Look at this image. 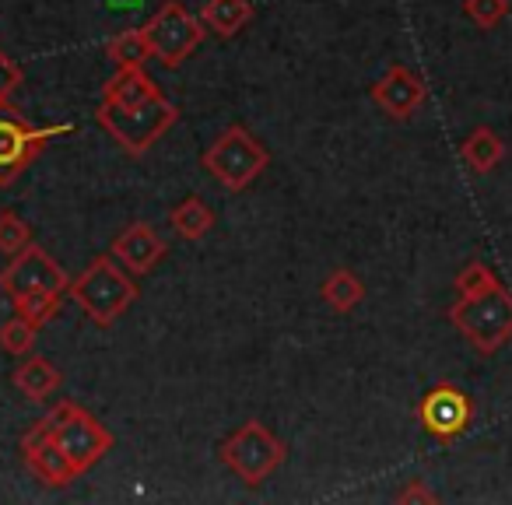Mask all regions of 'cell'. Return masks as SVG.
I'll return each instance as SVG.
<instances>
[{
  "label": "cell",
  "instance_id": "6da1fadb",
  "mask_svg": "<svg viewBox=\"0 0 512 505\" xmlns=\"http://www.w3.org/2000/svg\"><path fill=\"white\" fill-rule=\"evenodd\" d=\"M99 127L120 144L127 155H144L176 127L179 109L162 95L144 67H116V74L102 88Z\"/></svg>",
  "mask_w": 512,
  "mask_h": 505
},
{
  "label": "cell",
  "instance_id": "7a4b0ae2",
  "mask_svg": "<svg viewBox=\"0 0 512 505\" xmlns=\"http://www.w3.org/2000/svg\"><path fill=\"white\" fill-rule=\"evenodd\" d=\"M81 313L95 323V327H113L123 313L137 302V281L120 260L113 257H95L78 278L67 288Z\"/></svg>",
  "mask_w": 512,
  "mask_h": 505
},
{
  "label": "cell",
  "instance_id": "3957f363",
  "mask_svg": "<svg viewBox=\"0 0 512 505\" xmlns=\"http://www.w3.org/2000/svg\"><path fill=\"white\" fill-rule=\"evenodd\" d=\"M449 323L477 355H495L512 341V292L498 281L477 295H460L449 309Z\"/></svg>",
  "mask_w": 512,
  "mask_h": 505
},
{
  "label": "cell",
  "instance_id": "277c9868",
  "mask_svg": "<svg viewBox=\"0 0 512 505\" xmlns=\"http://www.w3.org/2000/svg\"><path fill=\"white\" fill-rule=\"evenodd\" d=\"M218 456L239 481L256 488V484H264L267 477L285 463L288 446L264 425V421H246V425H239L221 442Z\"/></svg>",
  "mask_w": 512,
  "mask_h": 505
},
{
  "label": "cell",
  "instance_id": "5b68a950",
  "mask_svg": "<svg viewBox=\"0 0 512 505\" xmlns=\"http://www.w3.org/2000/svg\"><path fill=\"white\" fill-rule=\"evenodd\" d=\"M50 418H53V442H57V449L67 456V463H71L78 477L85 470H92L113 449V432L95 414H88L85 407L71 404V400H60L50 411Z\"/></svg>",
  "mask_w": 512,
  "mask_h": 505
},
{
  "label": "cell",
  "instance_id": "8992f818",
  "mask_svg": "<svg viewBox=\"0 0 512 505\" xmlns=\"http://www.w3.org/2000/svg\"><path fill=\"white\" fill-rule=\"evenodd\" d=\"M200 162H204V169L211 172L225 190L239 193L271 165V151L256 141L246 127L235 123V127H228L221 137H214V144L204 151Z\"/></svg>",
  "mask_w": 512,
  "mask_h": 505
},
{
  "label": "cell",
  "instance_id": "52a82bcc",
  "mask_svg": "<svg viewBox=\"0 0 512 505\" xmlns=\"http://www.w3.org/2000/svg\"><path fill=\"white\" fill-rule=\"evenodd\" d=\"M74 134V123L32 127L18 109H0V186H11L57 137Z\"/></svg>",
  "mask_w": 512,
  "mask_h": 505
},
{
  "label": "cell",
  "instance_id": "ba28073f",
  "mask_svg": "<svg viewBox=\"0 0 512 505\" xmlns=\"http://www.w3.org/2000/svg\"><path fill=\"white\" fill-rule=\"evenodd\" d=\"M144 39L151 46V60H158L162 67L176 71L183 60L193 57L200 43H204L207 29L200 18H193L179 0H165L162 8L141 25Z\"/></svg>",
  "mask_w": 512,
  "mask_h": 505
},
{
  "label": "cell",
  "instance_id": "9c48e42d",
  "mask_svg": "<svg viewBox=\"0 0 512 505\" xmlns=\"http://www.w3.org/2000/svg\"><path fill=\"white\" fill-rule=\"evenodd\" d=\"M67 288H71L67 271L36 242L15 253V260L0 271V292L11 302L29 299V295H64Z\"/></svg>",
  "mask_w": 512,
  "mask_h": 505
},
{
  "label": "cell",
  "instance_id": "30bf717a",
  "mask_svg": "<svg viewBox=\"0 0 512 505\" xmlns=\"http://www.w3.org/2000/svg\"><path fill=\"white\" fill-rule=\"evenodd\" d=\"M418 421L435 442L449 446V442L460 439L470 428V421H474V400H470V393L460 390V386L439 383L421 397Z\"/></svg>",
  "mask_w": 512,
  "mask_h": 505
},
{
  "label": "cell",
  "instance_id": "8fae6325",
  "mask_svg": "<svg viewBox=\"0 0 512 505\" xmlns=\"http://www.w3.org/2000/svg\"><path fill=\"white\" fill-rule=\"evenodd\" d=\"M22 460H25V467H29L43 484H50V488H67V484L78 477L71 463H67V456L60 453L57 442H53L50 414L39 418L36 425L22 435Z\"/></svg>",
  "mask_w": 512,
  "mask_h": 505
},
{
  "label": "cell",
  "instance_id": "7c38bea8",
  "mask_svg": "<svg viewBox=\"0 0 512 505\" xmlns=\"http://www.w3.org/2000/svg\"><path fill=\"white\" fill-rule=\"evenodd\" d=\"M425 95H428L425 81L404 64H393L390 71L372 85V102H376L390 120H411L421 109V102H425Z\"/></svg>",
  "mask_w": 512,
  "mask_h": 505
},
{
  "label": "cell",
  "instance_id": "4fadbf2b",
  "mask_svg": "<svg viewBox=\"0 0 512 505\" xmlns=\"http://www.w3.org/2000/svg\"><path fill=\"white\" fill-rule=\"evenodd\" d=\"M113 257L120 260L134 278H141V274H151L165 257H169V246H165V239L148 225V221H134V225H127L120 235H116Z\"/></svg>",
  "mask_w": 512,
  "mask_h": 505
},
{
  "label": "cell",
  "instance_id": "5bb4252c",
  "mask_svg": "<svg viewBox=\"0 0 512 505\" xmlns=\"http://www.w3.org/2000/svg\"><path fill=\"white\" fill-rule=\"evenodd\" d=\"M60 383H64L60 369L50 362V358H39V355L25 358V362L11 372V386L29 400H50L53 393L60 390Z\"/></svg>",
  "mask_w": 512,
  "mask_h": 505
},
{
  "label": "cell",
  "instance_id": "9a60e30c",
  "mask_svg": "<svg viewBox=\"0 0 512 505\" xmlns=\"http://www.w3.org/2000/svg\"><path fill=\"white\" fill-rule=\"evenodd\" d=\"M253 4L249 0H207L204 8H200V22L211 36L218 39H232L253 22Z\"/></svg>",
  "mask_w": 512,
  "mask_h": 505
},
{
  "label": "cell",
  "instance_id": "2e32d148",
  "mask_svg": "<svg viewBox=\"0 0 512 505\" xmlns=\"http://www.w3.org/2000/svg\"><path fill=\"white\" fill-rule=\"evenodd\" d=\"M169 225L176 228V235L179 239H186V242H197V239H204L207 232L214 228V211L207 207V200L204 197H183L176 207L169 211Z\"/></svg>",
  "mask_w": 512,
  "mask_h": 505
},
{
  "label": "cell",
  "instance_id": "e0dca14e",
  "mask_svg": "<svg viewBox=\"0 0 512 505\" xmlns=\"http://www.w3.org/2000/svg\"><path fill=\"white\" fill-rule=\"evenodd\" d=\"M460 155H463V162H467L474 172H491L505 158V144H502V137H498L495 130L477 127L474 134L463 141Z\"/></svg>",
  "mask_w": 512,
  "mask_h": 505
},
{
  "label": "cell",
  "instance_id": "ac0fdd59",
  "mask_svg": "<svg viewBox=\"0 0 512 505\" xmlns=\"http://www.w3.org/2000/svg\"><path fill=\"white\" fill-rule=\"evenodd\" d=\"M320 295L334 313H351V309L365 299V285L355 271H334L320 285Z\"/></svg>",
  "mask_w": 512,
  "mask_h": 505
},
{
  "label": "cell",
  "instance_id": "d6986e66",
  "mask_svg": "<svg viewBox=\"0 0 512 505\" xmlns=\"http://www.w3.org/2000/svg\"><path fill=\"white\" fill-rule=\"evenodd\" d=\"M106 57L113 60L116 67H144L151 60V46L141 29H127L106 43Z\"/></svg>",
  "mask_w": 512,
  "mask_h": 505
},
{
  "label": "cell",
  "instance_id": "ffe728a7",
  "mask_svg": "<svg viewBox=\"0 0 512 505\" xmlns=\"http://www.w3.org/2000/svg\"><path fill=\"white\" fill-rule=\"evenodd\" d=\"M36 334H39V327H36V323L25 320L22 313L0 323V344H4V351H8V355L22 358L25 351H29L32 344H36Z\"/></svg>",
  "mask_w": 512,
  "mask_h": 505
},
{
  "label": "cell",
  "instance_id": "44dd1931",
  "mask_svg": "<svg viewBox=\"0 0 512 505\" xmlns=\"http://www.w3.org/2000/svg\"><path fill=\"white\" fill-rule=\"evenodd\" d=\"M29 242H32V228L25 225V221L18 218L15 211L0 214V253L15 257V253H22Z\"/></svg>",
  "mask_w": 512,
  "mask_h": 505
},
{
  "label": "cell",
  "instance_id": "7402d4cb",
  "mask_svg": "<svg viewBox=\"0 0 512 505\" xmlns=\"http://www.w3.org/2000/svg\"><path fill=\"white\" fill-rule=\"evenodd\" d=\"M463 15H467L477 29H495V25L509 15V0H463Z\"/></svg>",
  "mask_w": 512,
  "mask_h": 505
},
{
  "label": "cell",
  "instance_id": "603a6c76",
  "mask_svg": "<svg viewBox=\"0 0 512 505\" xmlns=\"http://www.w3.org/2000/svg\"><path fill=\"white\" fill-rule=\"evenodd\" d=\"M491 285H498V278L488 264H481V260H474V264H467L460 274H456V295H477Z\"/></svg>",
  "mask_w": 512,
  "mask_h": 505
},
{
  "label": "cell",
  "instance_id": "cb8c5ba5",
  "mask_svg": "<svg viewBox=\"0 0 512 505\" xmlns=\"http://www.w3.org/2000/svg\"><path fill=\"white\" fill-rule=\"evenodd\" d=\"M15 309L25 316L29 323H36V327H43V323H50L53 316H57L60 309V295H29V299H18Z\"/></svg>",
  "mask_w": 512,
  "mask_h": 505
},
{
  "label": "cell",
  "instance_id": "d4e9b609",
  "mask_svg": "<svg viewBox=\"0 0 512 505\" xmlns=\"http://www.w3.org/2000/svg\"><path fill=\"white\" fill-rule=\"evenodd\" d=\"M25 81V71L18 60H11L8 53L0 50V109L11 106V99H15V92L22 88Z\"/></svg>",
  "mask_w": 512,
  "mask_h": 505
},
{
  "label": "cell",
  "instance_id": "484cf974",
  "mask_svg": "<svg viewBox=\"0 0 512 505\" xmlns=\"http://www.w3.org/2000/svg\"><path fill=\"white\" fill-rule=\"evenodd\" d=\"M435 498H439V495H435V491H428L425 488V481H411V484H407V488L404 491H400V495H397V502H435Z\"/></svg>",
  "mask_w": 512,
  "mask_h": 505
},
{
  "label": "cell",
  "instance_id": "4316f807",
  "mask_svg": "<svg viewBox=\"0 0 512 505\" xmlns=\"http://www.w3.org/2000/svg\"><path fill=\"white\" fill-rule=\"evenodd\" d=\"M106 4L113 11H134V8H141V0H106Z\"/></svg>",
  "mask_w": 512,
  "mask_h": 505
}]
</instances>
